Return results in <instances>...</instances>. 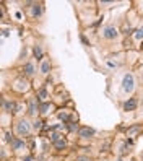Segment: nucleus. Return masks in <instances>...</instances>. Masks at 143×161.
Wrapping results in <instances>:
<instances>
[{
	"label": "nucleus",
	"mask_w": 143,
	"mask_h": 161,
	"mask_svg": "<svg viewBox=\"0 0 143 161\" xmlns=\"http://www.w3.org/2000/svg\"><path fill=\"white\" fill-rule=\"evenodd\" d=\"M135 91V78L132 73H125L122 77V82H121V93L124 96H129Z\"/></svg>",
	"instance_id": "obj_1"
},
{
	"label": "nucleus",
	"mask_w": 143,
	"mask_h": 161,
	"mask_svg": "<svg viewBox=\"0 0 143 161\" xmlns=\"http://www.w3.org/2000/svg\"><path fill=\"white\" fill-rule=\"evenodd\" d=\"M31 130H33V125L30 124L28 119H20L18 120V124H16V134H18V137L26 139V137H30Z\"/></svg>",
	"instance_id": "obj_2"
},
{
	"label": "nucleus",
	"mask_w": 143,
	"mask_h": 161,
	"mask_svg": "<svg viewBox=\"0 0 143 161\" xmlns=\"http://www.w3.org/2000/svg\"><path fill=\"white\" fill-rule=\"evenodd\" d=\"M101 38L106 39V41H116L119 38V30L114 25H106L101 30Z\"/></svg>",
	"instance_id": "obj_3"
},
{
	"label": "nucleus",
	"mask_w": 143,
	"mask_h": 161,
	"mask_svg": "<svg viewBox=\"0 0 143 161\" xmlns=\"http://www.w3.org/2000/svg\"><path fill=\"white\" fill-rule=\"evenodd\" d=\"M13 90L16 93L23 95L30 90V83H28V80H25V78H18V80H15V83H13Z\"/></svg>",
	"instance_id": "obj_4"
},
{
	"label": "nucleus",
	"mask_w": 143,
	"mask_h": 161,
	"mask_svg": "<svg viewBox=\"0 0 143 161\" xmlns=\"http://www.w3.org/2000/svg\"><path fill=\"white\" fill-rule=\"evenodd\" d=\"M23 72H25L26 77H34V73H36V64H34V60H30L28 64L25 65V68H23Z\"/></svg>",
	"instance_id": "obj_5"
},
{
	"label": "nucleus",
	"mask_w": 143,
	"mask_h": 161,
	"mask_svg": "<svg viewBox=\"0 0 143 161\" xmlns=\"http://www.w3.org/2000/svg\"><path fill=\"white\" fill-rule=\"evenodd\" d=\"M39 72H41L42 75H47V73L50 72V60L47 59V57H44V59L41 60V64H39Z\"/></svg>",
	"instance_id": "obj_6"
},
{
	"label": "nucleus",
	"mask_w": 143,
	"mask_h": 161,
	"mask_svg": "<svg viewBox=\"0 0 143 161\" xmlns=\"http://www.w3.org/2000/svg\"><path fill=\"white\" fill-rule=\"evenodd\" d=\"M137 106H138V101H137L135 98H129V99L124 103V111H135Z\"/></svg>",
	"instance_id": "obj_7"
},
{
	"label": "nucleus",
	"mask_w": 143,
	"mask_h": 161,
	"mask_svg": "<svg viewBox=\"0 0 143 161\" xmlns=\"http://www.w3.org/2000/svg\"><path fill=\"white\" fill-rule=\"evenodd\" d=\"M31 8H33V13H31L33 18H38V16L42 15V5L41 3H34Z\"/></svg>",
	"instance_id": "obj_8"
},
{
	"label": "nucleus",
	"mask_w": 143,
	"mask_h": 161,
	"mask_svg": "<svg viewBox=\"0 0 143 161\" xmlns=\"http://www.w3.org/2000/svg\"><path fill=\"white\" fill-rule=\"evenodd\" d=\"M78 135L81 137V139H89L91 135H94V130L89 129V127H85V129H81V130L78 132Z\"/></svg>",
	"instance_id": "obj_9"
},
{
	"label": "nucleus",
	"mask_w": 143,
	"mask_h": 161,
	"mask_svg": "<svg viewBox=\"0 0 143 161\" xmlns=\"http://www.w3.org/2000/svg\"><path fill=\"white\" fill-rule=\"evenodd\" d=\"M133 39L137 42H143V26L137 28V30L133 31Z\"/></svg>",
	"instance_id": "obj_10"
},
{
	"label": "nucleus",
	"mask_w": 143,
	"mask_h": 161,
	"mask_svg": "<svg viewBox=\"0 0 143 161\" xmlns=\"http://www.w3.org/2000/svg\"><path fill=\"white\" fill-rule=\"evenodd\" d=\"M36 112H38L36 103H34V101H31V104H30V114H31V116H36Z\"/></svg>",
	"instance_id": "obj_11"
},
{
	"label": "nucleus",
	"mask_w": 143,
	"mask_h": 161,
	"mask_svg": "<svg viewBox=\"0 0 143 161\" xmlns=\"http://www.w3.org/2000/svg\"><path fill=\"white\" fill-rule=\"evenodd\" d=\"M41 127H42V120H41V119H36V120H34V125H33V129H34V130H39Z\"/></svg>",
	"instance_id": "obj_12"
},
{
	"label": "nucleus",
	"mask_w": 143,
	"mask_h": 161,
	"mask_svg": "<svg viewBox=\"0 0 143 161\" xmlns=\"http://www.w3.org/2000/svg\"><path fill=\"white\" fill-rule=\"evenodd\" d=\"M38 96H39V99H46V98H47V93H46V90H39L38 91Z\"/></svg>",
	"instance_id": "obj_13"
},
{
	"label": "nucleus",
	"mask_w": 143,
	"mask_h": 161,
	"mask_svg": "<svg viewBox=\"0 0 143 161\" xmlns=\"http://www.w3.org/2000/svg\"><path fill=\"white\" fill-rule=\"evenodd\" d=\"M65 145H67V143H65L64 139H60V140L55 142V147H57V148H65Z\"/></svg>",
	"instance_id": "obj_14"
},
{
	"label": "nucleus",
	"mask_w": 143,
	"mask_h": 161,
	"mask_svg": "<svg viewBox=\"0 0 143 161\" xmlns=\"http://www.w3.org/2000/svg\"><path fill=\"white\" fill-rule=\"evenodd\" d=\"M77 161H89V159H88V158H85V156H80Z\"/></svg>",
	"instance_id": "obj_15"
},
{
	"label": "nucleus",
	"mask_w": 143,
	"mask_h": 161,
	"mask_svg": "<svg viewBox=\"0 0 143 161\" xmlns=\"http://www.w3.org/2000/svg\"><path fill=\"white\" fill-rule=\"evenodd\" d=\"M141 82H143V72H141Z\"/></svg>",
	"instance_id": "obj_16"
},
{
	"label": "nucleus",
	"mask_w": 143,
	"mask_h": 161,
	"mask_svg": "<svg viewBox=\"0 0 143 161\" xmlns=\"http://www.w3.org/2000/svg\"><path fill=\"white\" fill-rule=\"evenodd\" d=\"M141 49H143V42H141Z\"/></svg>",
	"instance_id": "obj_17"
}]
</instances>
